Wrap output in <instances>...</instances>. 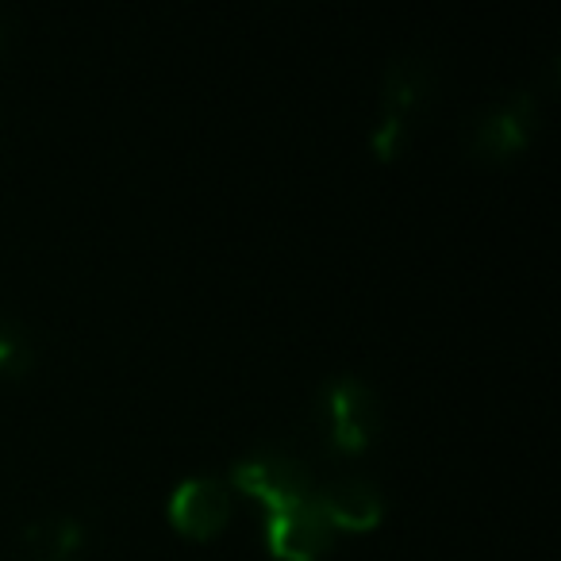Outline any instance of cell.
<instances>
[{"instance_id":"cell-1","label":"cell","mask_w":561,"mask_h":561,"mask_svg":"<svg viewBox=\"0 0 561 561\" xmlns=\"http://www.w3.org/2000/svg\"><path fill=\"white\" fill-rule=\"evenodd\" d=\"M431 96H435V70L431 62L415 55H404V58H392L389 70H385V81H381V119L374 127V154L381 162L397 158L404 150L408 135H412L415 119L427 112Z\"/></svg>"},{"instance_id":"cell-2","label":"cell","mask_w":561,"mask_h":561,"mask_svg":"<svg viewBox=\"0 0 561 561\" xmlns=\"http://www.w3.org/2000/svg\"><path fill=\"white\" fill-rule=\"evenodd\" d=\"M323 427H328V443L339 454H362L374 446L377 431H381V404L377 392L369 389L362 377H335L320 397Z\"/></svg>"},{"instance_id":"cell-3","label":"cell","mask_w":561,"mask_h":561,"mask_svg":"<svg viewBox=\"0 0 561 561\" xmlns=\"http://www.w3.org/2000/svg\"><path fill=\"white\" fill-rule=\"evenodd\" d=\"M227 481L239 492H247V496L262 500L270 507V515L289 512V507L312 500L316 492L312 473H308L305 461H297L293 454H280V450H257L250 458L234 461Z\"/></svg>"},{"instance_id":"cell-4","label":"cell","mask_w":561,"mask_h":561,"mask_svg":"<svg viewBox=\"0 0 561 561\" xmlns=\"http://www.w3.org/2000/svg\"><path fill=\"white\" fill-rule=\"evenodd\" d=\"M538 131V101L530 93H507L504 101L489 104L469 131V150L481 162H507L523 154Z\"/></svg>"},{"instance_id":"cell-5","label":"cell","mask_w":561,"mask_h":561,"mask_svg":"<svg viewBox=\"0 0 561 561\" xmlns=\"http://www.w3.org/2000/svg\"><path fill=\"white\" fill-rule=\"evenodd\" d=\"M170 523L193 542H208L231 519V489L219 477H185L170 492Z\"/></svg>"},{"instance_id":"cell-6","label":"cell","mask_w":561,"mask_h":561,"mask_svg":"<svg viewBox=\"0 0 561 561\" xmlns=\"http://www.w3.org/2000/svg\"><path fill=\"white\" fill-rule=\"evenodd\" d=\"M335 527L323 519L316 500L270 515L265 523V546L277 561H320L335 546Z\"/></svg>"},{"instance_id":"cell-7","label":"cell","mask_w":561,"mask_h":561,"mask_svg":"<svg viewBox=\"0 0 561 561\" xmlns=\"http://www.w3.org/2000/svg\"><path fill=\"white\" fill-rule=\"evenodd\" d=\"M312 500L323 512V519L335 527V535L339 530L362 535V530L381 527V519H385L381 489H377L374 481H366V477H339V481H328L323 489L312 492Z\"/></svg>"},{"instance_id":"cell-8","label":"cell","mask_w":561,"mask_h":561,"mask_svg":"<svg viewBox=\"0 0 561 561\" xmlns=\"http://www.w3.org/2000/svg\"><path fill=\"white\" fill-rule=\"evenodd\" d=\"M81 550H85V523L73 515H43L24 527L16 561H78Z\"/></svg>"},{"instance_id":"cell-9","label":"cell","mask_w":561,"mask_h":561,"mask_svg":"<svg viewBox=\"0 0 561 561\" xmlns=\"http://www.w3.org/2000/svg\"><path fill=\"white\" fill-rule=\"evenodd\" d=\"M35 366V343L16 320L0 316V381L24 377Z\"/></svg>"},{"instance_id":"cell-10","label":"cell","mask_w":561,"mask_h":561,"mask_svg":"<svg viewBox=\"0 0 561 561\" xmlns=\"http://www.w3.org/2000/svg\"><path fill=\"white\" fill-rule=\"evenodd\" d=\"M0 47H4V27H0Z\"/></svg>"}]
</instances>
